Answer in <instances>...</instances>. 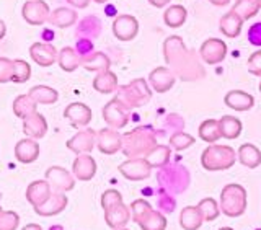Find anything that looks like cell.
Masks as SVG:
<instances>
[{
  "mask_svg": "<svg viewBox=\"0 0 261 230\" xmlns=\"http://www.w3.org/2000/svg\"><path fill=\"white\" fill-rule=\"evenodd\" d=\"M163 56L168 69L185 82H193L204 77V67L199 64V56L188 49L179 36H170L163 43Z\"/></svg>",
  "mask_w": 261,
  "mask_h": 230,
  "instance_id": "1",
  "label": "cell"
},
{
  "mask_svg": "<svg viewBox=\"0 0 261 230\" xmlns=\"http://www.w3.org/2000/svg\"><path fill=\"white\" fill-rule=\"evenodd\" d=\"M157 145L153 131L149 127H136L122 134V154L129 159L145 157Z\"/></svg>",
  "mask_w": 261,
  "mask_h": 230,
  "instance_id": "2",
  "label": "cell"
},
{
  "mask_svg": "<svg viewBox=\"0 0 261 230\" xmlns=\"http://www.w3.org/2000/svg\"><path fill=\"white\" fill-rule=\"evenodd\" d=\"M116 92V98L119 103L129 111L134 108H141L145 103H149L152 98V90L144 79H136L127 85H121L118 87Z\"/></svg>",
  "mask_w": 261,
  "mask_h": 230,
  "instance_id": "3",
  "label": "cell"
},
{
  "mask_svg": "<svg viewBox=\"0 0 261 230\" xmlns=\"http://www.w3.org/2000/svg\"><path fill=\"white\" fill-rule=\"evenodd\" d=\"M237 152L228 145L211 144L201 155V165L207 171L228 170L235 165Z\"/></svg>",
  "mask_w": 261,
  "mask_h": 230,
  "instance_id": "4",
  "label": "cell"
},
{
  "mask_svg": "<svg viewBox=\"0 0 261 230\" xmlns=\"http://www.w3.org/2000/svg\"><path fill=\"white\" fill-rule=\"evenodd\" d=\"M247 209V191L242 185L230 183L220 193V211L227 217H239Z\"/></svg>",
  "mask_w": 261,
  "mask_h": 230,
  "instance_id": "5",
  "label": "cell"
},
{
  "mask_svg": "<svg viewBox=\"0 0 261 230\" xmlns=\"http://www.w3.org/2000/svg\"><path fill=\"white\" fill-rule=\"evenodd\" d=\"M103 119L111 129H122L126 127L127 121H129V110L124 108L116 96L113 98L111 101H108L103 108Z\"/></svg>",
  "mask_w": 261,
  "mask_h": 230,
  "instance_id": "6",
  "label": "cell"
},
{
  "mask_svg": "<svg viewBox=\"0 0 261 230\" xmlns=\"http://www.w3.org/2000/svg\"><path fill=\"white\" fill-rule=\"evenodd\" d=\"M21 15L28 24L39 27V24L49 21L51 10H49V5L44 0H28V2L23 5Z\"/></svg>",
  "mask_w": 261,
  "mask_h": 230,
  "instance_id": "7",
  "label": "cell"
},
{
  "mask_svg": "<svg viewBox=\"0 0 261 230\" xmlns=\"http://www.w3.org/2000/svg\"><path fill=\"white\" fill-rule=\"evenodd\" d=\"M119 171L122 176L130 180V182H142V180L150 176L152 167L147 163L144 157H139V159H129L126 162H122L119 165Z\"/></svg>",
  "mask_w": 261,
  "mask_h": 230,
  "instance_id": "8",
  "label": "cell"
},
{
  "mask_svg": "<svg viewBox=\"0 0 261 230\" xmlns=\"http://www.w3.org/2000/svg\"><path fill=\"white\" fill-rule=\"evenodd\" d=\"M199 56L206 64H220L227 56V44L222 39L209 38L206 39L199 47Z\"/></svg>",
  "mask_w": 261,
  "mask_h": 230,
  "instance_id": "9",
  "label": "cell"
},
{
  "mask_svg": "<svg viewBox=\"0 0 261 230\" xmlns=\"http://www.w3.org/2000/svg\"><path fill=\"white\" fill-rule=\"evenodd\" d=\"M96 145L101 154L113 155L122 149V136L116 129L106 127L96 133Z\"/></svg>",
  "mask_w": 261,
  "mask_h": 230,
  "instance_id": "10",
  "label": "cell"
},
{
  "mask_svg": "<svg viewBox=\"0 0 261 230\" xmlns=\"http://www.w3.org/2000/svg\"><path fill=\"white\" fill-rule=\"evenodd\" d=\"M46 180L54 188V191H61V193H67L73 190L75 186V180L69 173L67 170L62 167H51L46 170Z\"/></svg>",
  "mask_w": 261,
  "mask_h": 230,
  "instance_id": "11",
  "label": "cell"
},
{
  "mask_svg": "<svg viewBox=\"0 0 261 230\" xmlns=\"http://www.w3.org/2000/svg\"><path fill=\"white\" fill-rule=\"evenodd\" d=\"M96 144V133L93 129H82L67 141V149L73 154H90Z\"/></svg>",
  "mask_w": 261,
  "mask_h": 230,
  "instance_id": "12",
  "label": "cell"
},
{
  "mask_svg": "<svg viewBox=\"0 0 261 230\" xmlns=\"http://www.w3.org/2000/svg\"><path fill=\"white\" fill-rule=\"evenodd\" d=\"M139 33V21L133 15H119L113 23V35L119 41H130Z\"/></svg>",
  "mask_w": 261,
  "mask_h": 230,
  "instance_id": "13",
  "label": "cell"
},
{
  "mask_svg": "<svg viewBox=\"0 0 261 230\" xmlns=\"http://www.w3.org/2000/svg\"><path fill=\"white\" fill-rule=\"evenodd\" d=\"M67 202H69L67 194L61 191H54L44 204L35 208V212L41 217H53V216L61 214V212L67 208Z\"/></svg>",
  "mask_w": 261,
  "mask_h": 230,
  "instance_id": "14",
  "label": "cell"
},
{
  "mask_svg": "<svg viewBox=\"0 0 261 230\" xmlns=\"http://www.w3.org/2000/svg\"><path fill=\"white\" fill-rule=\"evenodd\" d=\"M30 56L41 67H49L57 61L59 51L49 43H35L30 47Z\"/></svg>",
  "mask_w": 261,
  "mask_h": 230,
  "instance_id": "15",
  "label": "cell"
},
{
  "mask_svg": "<svg viewBox=\"0 0 261 230\" xmlns=\"http://www.w3.org/2000/svg\"><path fill=\"white\" fill-rule=\"evenodd\" d=\"M175 80H176V75L173 73V70L168 67H157V69H153L149 75V82L152 88L159 93H167L168 90L175 85Z\"/></svg>",
  "mask_w": 261,
  "mask_h": 230,
  "instance_id": "16",
  "label": "cell"
},
{
  "mask_svg": "<svg viewBox=\"0 0 261 230\" xmlns=\"http://www.w3.org/2000/svg\"><path fill=\"white\" fill-rule=\"evenodd\" d=\"M51 194H53V188L47 180H38V182L30 183V186L27 188V201L33 208H38L41 204H44Z\"/></svg>",
  "mask_w": 261,
  "mask_h": 230,
  "instance_id": "17",
  "label": "cell"
},
{
  "mask_svg": "<svg viewBox=\"0 0 261 230\" xmlns=\"http://www.w3.org/2000/svg\"><path fill=\"white\" fill-rule=\"evenodd\" d=\"M130 217H133V214H130V208L124 206V202L116 204V206L105 211V222H106V225L114 230L124 228L130 220Z\"/></svg>",
  "mask_w": 261,
  "mask_h": 230,
  "instance_id": "18",
  "label": "cell"
},
{
  "mask_svg": "<svg viewBox=\"0 0 261 230\" xmlns=\"http://www.w3.org/2000/svg\"><path fill=\"white\" fill-rule=\"evenodd\" d=\"M64 116L70 121L73 127H85L92 121V110L84 103H70L64 111Z\"/></svg>",
  "mask_w": 261,
  "mask_h": 230,
  "instance_id": "19",
  "label": "cell"
},
{
  "mask_svg": "<svg viewBox=\"0 0 261 230\" xmlns=\"http://www.w3.org/2000/svg\"><path fill=\"white\" fill-rule=\"evenodd\" d=\"M72 171L80 182H88V180H92L96 173V162L92 155H88V154L77 155V159L73 160Z\"/></svg>",
  "mask_w": 261,
  "mask_h": 230,
  "instance_id": "20",
  "label": "cell"
},
{
  "mask_svg": "<svg viewBox=\"0 0 261 230\" xmlns=\"http://www.w3.org/2000/svg\"><path fill=\"white\" fill-rule=\"evenodd\" d=\"M15 157L21 163H33L39 157V144L36 139L24 137L15 145Z\"/></svg>",
  "mask_w": 261,
  "mask_h": 230,
  "instance_id": "21",
  "label": "cell"
},
{
  "mask_svg": "<svg viewBox=\"0 0 261 230\" xmlns=\"http://www.w3.org/2000/svg\"><path fill=\"white\" fill-rule=\"evenodd\" d=\"M23 133L27 137L41 139L47 133V121L41 113H33L31 116L23 119Z\"/></svg>",
  "mask_w": 261,
  "mask_h": 230,
  "instance_id": "22",
  "label": "cell"
},
{
  "mask_svg": "<svg viewBox=\"0 0 261 230\" xmlns=\"http://www.w3.org/2000/svg\"><path fill=\"white\" fill-rule=\"evenodd\" d=\"M224 101L228 108L235 111H248L255 105V98L247 92H242V90H232L225 95Z\"/></svg>",
  "mask_w": 261,
  "mask_h": 230,
  "instance_id": "23",
  "label": "cell"
},
{
  "mask_svg": "<svg viewBox=\"0 0 261 230\" xmlns=\"http://www.w3.org/2000/svg\"><path fill=\"white\" fill-rule=\"evenodd\" d=\"M57 62H59L61 69L65 72H73L77 70L82 65V56L77 53V49L65 46L59 51V57H57Z\"/></svg>",
  "mask_w": 261,
  "mask_h": 230,
  "instance_id": "24",
  "label": "cell"
},
{
  "mask_svg": "<svg viewBox=\"0 0 261 230\" xmlns=\"http://www.w3.org/2000/svg\"><path fill=\"white\" fill-rule=\"evenodd\" d=\"M137 224L142 230H165L167 228V219L160 211L150 209L137 220Z\"/></svg>",
  "mask_w": 261,
  "mask_h": 230,
  "instance_id": "25",
  "label": "cell"
},
{
  "mask_svg": "<svg viewBox=\"0 0 261 230\" xmlns=\"http://www.w3.org/2000/svg\"><path fill=\"white\" fill-rule=\"evenodd\" d=\"M204 222V217L198 206H188L179 214V224L183 230H198Z\"/></svg>",
  "mask_w": 261,
  "mask_h": 230,
  "instance_id": "26",
  "label": "cell"
},
{
  "mask_svg": "<svg viewBox=\"0 0 261 230\" xmlns=\"http://www.w3.org/2000/svg\"><path fill=\"white\" fill-rule=\"evenodd\" d=\"M242 27H243V20L233 10L225 13L222 18H220V31H222V35H225L227 38L239 36Z\"/></svg>",
  "mask_w": 261,
  "mask_h": 230,
  "instance_id": "27",
  "label": "cell"
},
{
  "mask_svg": "<svg viewBox=\"0 0 261 230\" xmlns=\"http://www.w3.org/2000/svg\"><path fill=\"white\" fill-rule=\"evenodd\" d=\"M118 87H119L118 77H116V73L111 70L100 72L93 79V88L100 93H113V92H116Z\"/></svg>",
  "mask_w": 261,
  "mask_h": 230,
  "instance_id": "28",
  "label": "cell"
},
{
  "mask_svg": "<svg viewBox=\"0 0 261 230\" xmlns=\"http://www.w3.org/2000/svg\"><path fill=\"white\" fill-rule=\"evenodd\" d=\"M239 160L247 168H256L261 165V150L253 144H243L239 149Z\"/></svg>",
  "mask_w": 261,
  "mask_h": 230,
  "instance_id": "29",
  "label": "cell"
},
{
  "mask_svg": "<svg viewBox=\"0 0 261 230\" xmlns=\"http://www.w3.org/2000/svg\"><path fill=\"white\" fill-rule=\"evenodd\" d=\"M75 21H77V12L65 7L56 8L54 12H51V16H49V23L57 28H69L72 24H75Z\"/></svg>",
  "mask_w": 261,
  "mask_h": 230,
  "instance_id": "30",
  "label": "cell"
},
{
  "mask_svg": "<svg viewBox=\"0 0 261 230\" xmlns=\"http://www.w3.org/2000/svg\"><path fill=\"white\" fill-rule=\"evenodd\" d=\"M110 65L111 61L110 57L103 54V53H92L90 56L84 57L82 59V67L90 70V72H105V70H110Z\"/></svg>",
  "mask_w": 261,
  "mask_h": 230,
  "instance_id": "31",
  "label": "cell"
},
{
  "mask_svg": "<svg viewBox=\"0 0 261 230\" xmlns=\"http://www.w3.org/2000/svg\"><path fill=\"white\" fill-rule=\"evenodd\" d=\"M38 111V103L30 96V93L27 95H18L13 101V113L15 116H18L21 119H27L28 116H31L33 113Z\"/></svg>",
  "mask_w": 261,
  "mask_h": 230,
  "instance_id": "32",
  "label": "cell"
},
{
  "mask_svg": "<svg viewBox=\"0 0 261 230\" xmlns=\"http://www.w3.org/2000/svg\"><path fill=\"white\" fill-rule=\"evenodd\" d=\"M170 155H171V149L168 145L157 144L144 159L152 168H163V167H167V163L170 162Z\"/></svg>",
  "mask_w": 261,
  "mask_h": 230,
  "instance_id": "33",
  "label": "cell"
},
{
  "mask_svg": "<svg viewBox=\"0 0 261 230\" xmlns=\"http://www.w3.org/2000/svg\"><path fill=\"white\" fill-rule=\"evenodd\" d=\"M30 96L39 105H53L57 101L59 98V93L57 90H54L53 87H47V85H35L33 88H30Z\"/></svg>",
  "mask_w": 261,
  "mask_h": 230,
  "instance_id": "34",
  "label": "cell"
},
{
  "mask_svg": "<svg viewBox=\"0 0 261 230\" xmlns=\"http://www.w3.org/2000/svg\"><path fill=\"white\" fill-rule=\"evenodd\" d=\"M186 16H188V12L183 5H171L167 8L165 13H163V20H165L167 27L179 28L181 24H185Z\"/></svg>",
  "mask_w": 261,
  "mask_h": 230,
  "instance_id": "35",
  "label": "cell"
},
{
  "mask_svg": "<svg viewBox=\"0 0 261 230\" xmlns=\"http://www.w3.org/2000/svg\"><path fill=\"white\" fill-rule=\"evenodd\" d=\"M198 133H199V137L202 139V141L209 142V144H214V142L219 141L220 137H222V133H220V126H219L217 119H206L199 126Z\"/></svg>",
  "mask_w": 261,
  "mask_h": 230,
  "instance_id": "36",
  "label": "cell"
},
{
  "mask_svg": "<svg viewBox=\"0 0 261 230\" xmlns=\"http://www.w3.org/2000/svg\"><path fill=\"white\" fill-rule=\"evenodd\" d=\"M219 126H220L222 137L230 139V141L242 134V122L235 116H222L219 119Z\"/></svg>",
  "mask_w": 261,
  "mask_h": 230,
  "instance_id": "37",
  "label": "cell"
},
{
  "mask_svg": "<svg viewBox=\"0 0 261 230\" xmlns=\"http://www.w3.org/2000/svg\"><path fill=\"white\" fill-rule=\"evenodd\" d=\"M259 8L261 7L256 0H237V2L233 4L232 10L239 15L243 21H247L251 18V16H255L258 13Z\"/></svg>",
  "mask_w": 261,
  "mask_h": 230,
  "instance_id": "38",
  "label": "cell"
},
{
  "mask_svg": "<svg viewBox=\"0 0 261 230\" xmlns=\"http://www.w3.org/2000/svg\"><path fill=\"white\" fill-rule=\"evenodd\" d=\"M198 208H199L201 214L204 217V222H212V220H216L220 214V206L217 204V201L212 199V198L202 199L198 204Z\"/></svg>",
  "mask_w": 261,
  "mask_h": 230,
  "instance_id": "39",
  "label": "cell"
},
{
  "mask_svg": "<svg viewBox=\"0 0 261 230\" xmlns=\"http://www.w3.org/2000/svg\"><path fill=\"white\" fill-rule=\"evenodd\" d=\"M13 62H15V72L12 77L13 84H24V82H28L31 77V65L23 59H13Z\"/></svg>",
  "mask_w": 261,
  "mask_h": 230,
  "instance_id": "40",
  "label": "cell"
},
{
  "mask_svg": "<svg viewBox=\"0 0 261 230\" xmlns=\"http://www.w3.org/2000/svg\"><path fill=\"white\" fill-rule=\"evenodd\" d=\"M194 144V137L186 134V133H175L173 136L170 137V145L173 147L175 150H185L188 147H191Z\"/></svg>",
  "mask_w": 261,
  "mask_h": 230,
  "instance_id": "41",
  "label": "cell"
},
{
  "mask_svg": "<svg viewBox=\"0 0 261 230\" xmlns=\"http://www.w3.org/2000/svg\"><path fill=\"white\" fill-rule=\"evenodd\" d=\"M20 225V216L13 211H4L0 214V230H16Z\"/></svg>",
  "mask_w": 261,
  "mask_h": 230,
  "instance_id": "42",
  "label": "cell"
},
{
  "mask_svg": "<svg viewBox=\"0 0 261 230\" xmlns=\"http://www.w3.org/2000/svg\"><path fill=\"white\" fill-rule=\"evenodd\" d=\"M15 72V62L8 57H0V84L12 82Z\"/></svg>",
  "mask_w": 261,
  "mask_h": 230,
  "instance_id": "43",
  "label": "cell"
},
{
  "mask_svg": "<svg viewBox=\"0 0 261 230\" xmlns=\"http://www.w3.org/2000/svg\"><path fill=\"white\" fill-rule=\"evenodd\" d=\"M121 202H122V196L116 190H108V191H105L101 196V208L105 211L113 208V206H116V204H121Z\"/></svg>",
  "mask_w": 261,
  "mask_h": 230,
  "instance_id": "44",
  "label": "cell"
},
{
  "mask_svg": "<svg viewBox=\"0 0 261 230\" xmlns=\"http://www.w3.org/2000/svg\"><path fill=\"white\" fill-rule=\"evenodd\" d=\"M130 214H133V220L137 224V220L141 219L147 211H150L152 206L145 199H136L133 204H130Z\"/></svg>",
  "mask_w": 261,
  "mask_h": 230,
  "instance_id": "45",
  "label": "cell"
},
{
  "mask_svg": "<svg viewBox=\"0 0 261 230\" xmlns=\"http://www.w3.org/2000/svg\"><path fill=\"white\" fill-rule=\"evenodd\" d=\"M248 72L256 77H261V51L253 53L248 57Z\"/></svg>",
  "mask_w": 261,
  "mask_h": 230,
  "instance_id": "46",
  "label": "cell"
},
{
  "mask_svg": "<svg viewBox=\"0 0 261 230\" xmlns=\"http://www.w3.org/2000/svg\"><path fill=\"white\" fill-rule=\"evenodd\" d=\"M77 53L82 56V59L92 54L93 53V43H92V39H88V38L79 39V43H77Z\"/></svg>",
  "mask_w": 261,
  "mask_h": 230,
  "instance_id": "47",
  "label": "cell"
},
{
  "mask_svg": "<svg viewBox=\"0 0 261 230\" xmlns=\"http://www.w3.org/2000/svg\"><path fill=\"white\" fill-rule=\"evenodd\" d=\"M248 41L253 46H261V23L251 24L248 30Z\"/></svg>",
  "mask_w": 261,
  "mask_h": 230,
  "instance_id": "48",
  "label": "cell"
},
{
  "mask_svg": "<svg viewBox=\"0 0 261 230\" xmlns=\"http://www.w3.org/2000/svg\"><path fill=\"white\" fill-rule=\"evenodd\" d=\"M67 2L72 7H75V8H87L88 4H90V0H67Z\"/></svg>",
  "mask_w": 261,
  "mask_h": 230,
  "instance_id": "49",
  "label": "cell"
},
{
  "mask_svg": "<svg viewBox=\"0 0 261 230\" xmlns=\"http://www.w3.org/2000/svg\"><path fill=\"white\" fill-rule=\"evenodd\" d=\"M149 2L153 5V7H157V8H162V7H165L170 0H149Z\"/></svg>",
  "mask_w": 261,
  "mask_h": 230,
  "instance_id": "50",
  "label": "cell"
},
{
  "mask_svg": "<svg viewBox=\"0 0 261 230\" xmlns=\"http://www.w3.org/2000/svg\"><path fill=\"white\" fill-rule=\"evenodd\" d=\"M5 33H7V24H5V21H4V20H0V41L4 39Z\"/></svg>",
  "mask_w": 261,
  "mask_h": 230,
  "instance_id": "51",
  "label": "cell"
},
{
  "mask_svg": "<svg viewBox=\"0 0 261 230\" xmlns=\"http://www.w3.org/2000/svg\"><path fill=\"white\" fill-rule=\"evenodd\" d=\"M209 2L212 4V5H216V7H224V5H227L230 0H209Z\"/></svg>",
  "mask_w": 261,
  "mask_h": 230,
  "instance_id": "52",
  "label": "cell"
},
{
  "mask_svg": "<svg viewBox=\"0 0 261 230\" xmlns=\"http://www.w3.org/2000/svg\"><path fill=\"white\" fill-rule=\"evenodd\" d=\"M21 230H43L38 224H28V225H24Z\"/></svg>",
  "mask_w": 261,
  "mask_h": 230,
  "instance_id": "53",
  "label": "cell"
},
{
  "mask_svg": "<svg viewBox=\"0 0 261 230\" xmlns=\"http://www.w3.org/2000/svg\"><path fill=\"white\" fill-rule=\"evenodd\" d=\"M93 2H96V4H105V2H110V0H93Z\"/></svg>",
  "mask_w": 261,
  "mask_h": 230,
  "instance_id": "54",
  "label": "cell"
},
{
  "mask_svg": "<svg viewBox=\"0 0 261 230\" xmlns=\"http://www.w3.org/2000/svg\"><path fill=\"white\" fill-rule=\"evenodd\" d=\"M219 230H233V228H230V227H222V228H219Z\"/></svg>",
  "mask_w": 261,
  "mask_h": 230,
  "instance_id": "55",
  "label": "cell"
},
{
  "mask_svg": "<svg viewBox=\"0 0 261 230\" xmlns=\"http://www.w3.org/2000/svg\"><path fill=\"white\" fill-rule=\"evenodd\" d=\"M51 230H62V227H51Z\"/></svg>",
  "mask_w": 261,
  "mask_h": 230,
  "instance_id": "56",
  "label": "cell"
},
{
  "mask_svg": "<svg viewBox=\"0 0 261 230\" xmlns=\"http://www.w3.org/2000/svg\"><path fill=\"white\" fill-rule=\"evenodd\" d=\"M2 212H4V209H2V206H0V214H2Z\"/></svg>",
  "mask_w": 261,
  "mask_h": 230,
  "instance_id": "57",
  "label": "cell"
},
{
  "mask_svg": "<svg viewBox=\"0 0 261 230\" xmlns=\"http://www.w3.org/2000/svg\"><path fill=\"white\" fill-rule=\"evenodd\" d=\"M256 2H258V4H259V7H261V0H256Z\"/></svg>",
  "mask_w": 261,
  "mask_h": 230,
  "instance_id": "58",
  "label": "cell"
},
{
  "mask_svg": "<svg viewBox=\"0 0 261 230\" xmlns=\"http://www.w3.org/2000/svg\"><path fill=\"white\" fill-rule=\"evenodd\" d=\"M259 93H261V82H259Z\"/></svg>",
  "mask_w": 261,
  "mask_h": 230,
  "instance_id": "59",
  "label": "cell"
},
{
  "mask_svg": "<svg viewBox=\"0 0 261 230\" xmlns=\"http://www.w3.org/2000/svg\"><path fill=\"white\" fill-rule=\"evenodd\" d=\"M118 230H127V228H118Z\"/></svg>",
  "mask_w": 261,
  "mask_h": 230,
  "instance_id": "60",
  "label": "cell"
}]
</instances>
